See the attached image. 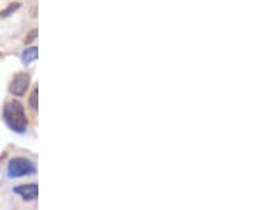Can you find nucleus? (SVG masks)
I'll return each instance as SVG.
<instances>
[{
    "label": "nucleus",
    "mask_w": 256,
    "mask_h": 210,
    "mask_svg": "<svg viewBox=\"0 0 256 210\" xmlns=\"http://www.w3.org/2000/svg\"><path fill=\"white\" fill-rule=\"evenodd\" d=\"M3 120L6 125L17 134H25L29 126L25 107L19 101H9L3 108Z\"/></svg>",
    "instance_id": "obj_1"
},
{
    "label": "nucleus",
    "mask_w": 256,
    "mask_h": 210,
    "mask_svg": "<svg viewBox=\"0 0 256 210\" xmlns=\"http://www.w3.org/2000/svg\"><path fill=\"white\" fill-rule=\"evenodd\" d=\"M36 173V166L35 163L27 159V158H13L7 163V176L10 179H16V178H23V176H30Z\"/></svg>",
    "instance_id": "obj_2"
},
{
    "label": "nucleus",
    "mask_w": 256,
    "mask_h": 210,
    "mask_svg": "<svg viewBox=\"0 0 256 210\" xmlns=\"http://www.w3.org/2000/svg\"><path fill=\"white\" fill-rule=\"evenodd\" d=\"M29 86H30V75L27 73H19V74L14 75V78L12 80L9 91H10L12 95L22 97V95H25Z\"/></svg>",
    "instance_id": "obj_3"
},
{
    "label": "nucleus",
    "mask_w": 256,
    "mask_h": 210,
    "mask_svg": "<svg viewBox=\"0 0 256 210\" xmlns=\"http://www.w3.org/2000/svg\"><path fill=\"white\" fill-rule=\"evenodd\" d=\"M13 193L22 196L23 200H35L37 198L38 189L36 183H29V185H19L13 187Z\"/></svg>",
    "instance_id": "obj_4"
},
{
    "label": "nucleus",
    "mask_w": 256,
    "mask_h": 210,
    "mask_svg": "<svg viewBox=\"0 0 256 210\" xmlns=\"http://www.w3.org/2000/svg\"><path fill=\"white\" fill-rule=\"evenodd\" d=\"M38 56V49L37 47H30V49H26L22 54V62L23 64H30L37 59Z\"/></svg>",
    "instance_id": "obj_5"
},
{
    "label": "nucleus",
    "mask_w": 256,
    "mask_h": 210,
    "mask_svg": "<svg viewBox=\"0 0 256 210\" xmlns=\"http://www.w3.org/2000/svg\"><path fill=\"white\" fill-rule=\"evenodd\" d=\"M37 95H38V87H35L29 98V105L33 111H37Z\"/></svg>",
    "instance_id": "obj_6"
},
{
    "label": "nucleus",
    "mask_w": 256,
    "mask_h": 210,
    "mask_svg": "<svg viewBox=\"0 0 256 210\" xmlns=\"http://www.w3.org/2000/svg\"><path fill=\"white\" fill-rule=\"evenodd\" d=\"M20 7V3H10L7 9H4L3 12L0 13V17H9L13 12H16Z\"/></svg>",
    "instance_id": "obj_7"
},
{
    "label": "nucleus",
    "mask_w": 256,
    "mask_h": 210,
    "mask_svg": "<svg viewBox=\"0 0 256 210\" xmlns=\"http://www.w3.org/2000/svg\"><path fill=\"white\" fill-rule=\"evenodd\" d=\"M36 37H37V30H33V31H30V33L26 36L25 43L26 44H29V43H32V41H33V40H35Z\"/></svg>",
    "instance_id": "obj_8"
}]
</instances>
